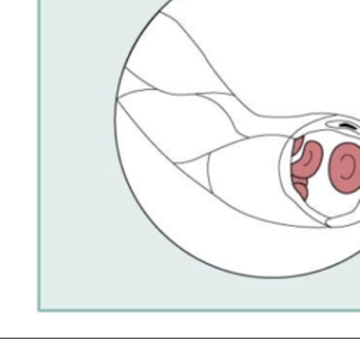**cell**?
I'll list each match as a JSON object with an SVG mask.
<instances>
[{
    "instance_id": "cell-1",
    "label": "cell",
    "mask_w": 360,
    "mask_h": 339,
    "mask_svg": "<svg viewBox=\"0 0 360 339\" xmlns=\"http://www.w3.org/2000/svg\"><path fill=\"white\" fill-rule=\"evenodd\" d=\"M329 181L338 193L353 194L360 188V145L342 142L328 162Z\"/></svg>"
},
{
    "instance_id": "cell-2",
    "label": "cell",
    "mask_w": 360,
    "mask_h": 339,
    "mask_svg": "<svg viewBox=\"0 0 360 339\" xmlns=\"http://www.w3.org/2000/svg\"><path fill=\"white\" fill-rule=\"evenodd\" d=\"M323 158V149L316 141H307L301 153V158L295 162H291V179L298 181H305L312 177Z\"/></svg>"
}]
</instances>
